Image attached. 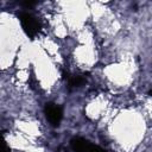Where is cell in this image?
Segmentation results:
<instances>
[{"instance_id": "1", "label": "cell", "mask_w": 152, "mask_h": 152, "mask_svg": "<svg viewBox=\"0 0 152 152\" xmlns=\"http://www.w3.org/2000/svg\"><path fill=\"white\" fill-rule=\"evenodd\" d=\"M18 18H19L21 28H23V31L25 32V34L27 37L34 38L39 33L42 26H40V23L37 20V18L34 15H32L28 12H20L18 14Z\"/></svg>"}, {"instance_id": "2", "label": "cell", "mask_w": 152, "mask_h": 152, "mask_svg": "<svg viewBox=\"0 0 152 152\" xmlns=\"http://www.w3.org/2000/svg\"><path fill=\"white\" fill-rule=\"evenodd\" d=\"M44 112H45V116L48 119V121L52 125V126H58L62 121V118H63V110L62 108L58 106V104H55V103H46L45 108H44Z\"/></svg>"}, {"instance_id": "3", "label": "cell", "mask_w": 152, "mask_h": 152, "mask_svg": "<svg viewBox=\"0 0 152 152\" xmlns=\"http://www.w3.org/2000/svg\"><path fill=\"white\" fill-rule=\"evenodd\" d=\"M88 145H89V141L81 138V137L74 138L70 141V146H71V150L74 152H86Z\"/></svg>"}, {"instance_id": "4", "label": "cell", "mask_w": 152, "mask_h": 152, "mask_svg": "<svg viewBox=\"0 0 152 152\" xmlns=\"http://www.w3.org/2000/svg\"><path fill=\"white\" fill-rule=\"evenodd\" d=\"M84 81H86L84 77L83 76H80V75L68 77V83H69L70 87H80V86H82L84 83Z\"/></svg>"}, {"instance_id": "5", "label": "cell", "mask_w": 152, "mask_h": 152, "mask_svg": "<svg viewBox=\"0 0 152 152\" xmlns=\"http://www.w3.org/2000/svg\"><path fill=\"white\" fill-rule=\"evenodd\" d=\"M86 152H106V151H104L103 148H101L100 146H97V145H93V144L89 142V145H88Z\"/></svg>"}, {"instance_id": "6", "label": "cell", "mask_w": 152, "mask_h": 152, "mask_svg": "<svg viewBox=\"0 0 152 152\" xmlns=\"http://www.w3.org/2000/svg\"><path fill=\"white\" fill-rule=\"evenodd\" d=\"M2 152H11V150H10V147L7 146V144H6L5 140L2 141Z\"/></svg>"}, {"instance_id": "7", "label": "cell", "mask_w": 152, "mask_h": 152, "mask_svg": "<svg viewBox=\"0 0 152 152\" xmlns=\"http://www.w3.org/2000/svg\"><path fill=\"white\" fill-rule=\"evenodd\" d=\"M148 95H152V90H150V91H148Z\"/></svg>"}]
</instances>
